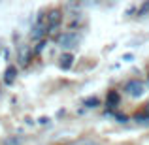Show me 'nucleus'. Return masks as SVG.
Here are the masks:
<instances>
[{
    "instance_id": "f257e3e1",
    "label": "nucleus",
    "mask_w": 149,
    "mask_h": 145,
    "mask_svg": "<svg viewBox=\"0 0 149 145\" xmlns=\"http://www.w3.org/2000/svg\"><path fill=\"white\" fill-rule=\"evenodd\" d=\"M79 44V36H77L74 30H66V32H61L57 36V45L62 49H74Z\"/></svg>"
},
{
    "instance_id": "f03ea898",
    "label": "nucleus",
    "mask_w": 149,
    "mask_h": 145,
    "mask_svg": "<svg viewBox=\"0 0 149 145\" xmlns=\"http://www.w3.org/2000/svg\"><path fill=\"white\" fill-rule=\"evenodd\" d=\"M143 91H146V87H143V83L140 79H130V81H127L125 87H123V92H125V94H128V96H132V98L142 96Z\"/></svg>"
},
{
    "instance_id": "7ed1b4c3",
    "label": "nucleus",
    "mask_w": 149,
    "mask_h": 145,
    "mask_svg": "<svg viewBox=\"0 0 149 145\" xmlns=\"http://www.w3.org/2000/svg\"><path fill=\"white\" fill-rule=\"evenodd\" d=\"M45 23H47L49 32H51V30H55V28H58V26H61V23H62V11L58 10V8L49 10L47 15H45Z\"/></svg>"
},
{
    "instance_id": "20e7f679",
    "label": "nucleus",
    "mask_w": 149,
    "mask_h": 145,
    "mask_svg": "<svg viewBox=\"0 0 149 145\" xmlns=\"http://www.w3.org/2000/svg\"><path fill=\"white\" fill-rule=\"evenodd\" d=\"M47 32H49V28H47V23L45 21L36 23V25L32 26V30H30V38H32V40H42Z\"/></svg>"
},
{
    "instance_id": "39448f33",
    "label": "nucleus",
    "mask_w": 149,
    "mask_h": 145,
    "mask_svg": "<svg viewBox=\"0 0 149 145\" xmlns=\"http://www.w3.org/2000/svg\"><path fill=\"white\" fill-rule=\"evenodd\" d=\"M119 102H121L119 91H108V96H106V105L108 108H117Z\"/></svg>"
},
{
    "instance_id": "423d86ee",
    "label": "nucleus",
    "mask_w": 149,
    "mask_h": 145,
    "mask_svg": "<svg viewBox=\"0 0 149 145\" xmlns=\"http://www.w3.org/2000/svg\"><path fill=\"white\" fill-rule=\"evenodd\" d=\"M15 77H17V66H15V64H10L6 68V72H4V81H6L8 85H11L15 81Z\"/></svg>"
},
{
    "instance_id": "0eeeda50",
    "label": "nucleus",
    "mask_w": 149,
    "mask_h": 145,
    "mask_svg": "<svg viewBox=\"0 0 149 145\" xmlns=\"http://www.w3.org/2000/svg\"><path fill=\"white\" fill-rule=\"evenodd\" d=\"M58 60H61L58 64H61L62 70H68V68H72V64H74V55L72 53H62Z\"/></svg>"
},
{
    "instance_id": "6e6552de",
    "label": "nucleus",
    "mask_w": 149,
    "mask_h": 145,
    "mask_svg": "<svg viewBox=\"0 0 149 145\" xmlns=\"http://www.w3.org/2000/svg\"><path fill=\"white\" fill-rule=\"evenodd\" d=\"M98 104H100V100L96 96H91V98H85V100H83V105H85V108H96Z\"/></svg>"
},
{
    "instance_id": "1a4fd4ad",
    "label": "nucleus",
    "mask_w": 149,
    "mask_h": 145,
    "mask_svg": "<svg viewBox=\"0 0 149 145\" xmlns=\"http://www.w3.org/2000/svg\"><path fill=\"white\" fill-rule=\"evenodd\" d=\"M132 119H134L136 123H149V117H147V115H143L142 111H136Z\"/></svg>"
},
{
    "instance_id": "9d476101",
    "label": "nucleus",
    "mask_w": 149,
    "mask_h": 145,
    "mask_svg": "<svg viewBox=\"0 0 149 145\" xmlns=\"http://www.w3.org/2000/svg\"><path fill=\"white\" fill-rule=\"evenodd\" d=\"M140 111H142L143 115H147V117H149V102H146V104L142 105V109H140Z\"/></svg>"
},
{
    "instance_id": "9b49d317",
    "label": "nucleus",
    "mask_w": 149,
    "mask_h": 145,
    "mask_svg": "<svg viewBox=\"0 0 149 145\" xmlns=\"http://www.w3.org/2000/svg\"><path fill=\"white\" fill-rule=\"evenodd\" d=\"M117 117V121H119V123H127V121H128V117L127 115H121V113H119V115H115Z\"/></svg>"
},
{
    "instance_id": "f8f14e48",
    "label": "nucleus",
    "mask_w": 149,
    "mask_h": 145,
    "mask_svg": "<svg viewBox=\"0 0 149 145\" xmlns=\"http://www.w3.org/2000/svg\"><path fill=\"white\" fill-rule=\"evenodd\" d=\"M44 45H45V44H44V42H40V44H38V47H36V49H34V53H40V51H42V49H44Z\"/></svg>"
},
{
    "instance_id": "ddd939ff",
    "label": "nucleus",
    "mask_w": 149,
    "mask_h": 145,
    "mask_svg": "<svg viewBox=\"0 0 149 145\" xmlns=\"http://www.w3.org/2000/svg\"><path fill=\"white\" fill-rule=\"evenodd\" d=\"M83 145H89V143H83Z\"/></svg>"
}]
</instances>
